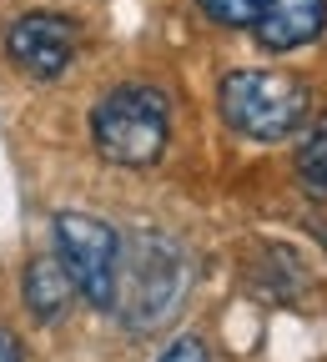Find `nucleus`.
Listing matches in <instances>:
<instances>
[{
  "mask_svg": "<svg viewBox=\"0 0 327 362\" xmlns=\"http://www.w3.org/2000/svg\"><path fill=\"white\" fill-rule=\"evenodd\" d=\"M192 287V257L171 232L136 226L116 257V307L126 332H161L186 302Z\"/></svg>",
  "mask_w": 327,
  "mask_h": 362,
  "instance_id": "1",
  "label": "nucleus"
},
{
  "mask_svg": "<svg viewBox=\"0 0 327 362\" xmlns=\"http://www.w3.org/2000/svg\"><path fill=\"white\" fill-rule=\"evenodd\" d=\"M171 111L156 86H116L91 111V141L116 166H151L166 151Z\"/></svg>",
  "mask_w": 327,
  "mask_h": 362,
  "instance_id": "2",
  "label": "nucleus"
},
{
  "mask_svg": "<svg viewBox=\"0 0 327 362\" xmlns=\"http://www.w3.org/2000/svg\"><path fill=\"white\" fill-rule=\"evenodd\" d=\"M222 116L247 141H287L307 116V86L282 71H231L222 81Z\"/></svg>",
  "mask_w": 327,
  "mask_h": 362,
  "instance_id": "3",
  "label": "nucleus"
},
{
  "mask_svg": "<svg viewBox=\"0 0 327 362\" xmlns=\"http://www.w3.org/2000/svg\"><path fill=\"white\" fill-rule=\"evenodd\" d=\"M56 257L66 267L71 287L91 302L111 312L116 307V257H121V237L101 216H86V211H61L56 216Z\"/></svg>",
  "mask_w": 327,
  "mask_h": 362,
  "instance_id": "4",
  "label": "nucleus"
},
{
  "mask_svg": "<svg viewBox=\"0 0 327 362\" xmlns=\"http://www.w3.org/2000/svg\"><path fill=\"white\" fill-rule=\"evenodd\" d=\"M6 56L35 81H56L76 61V25L56 11H25L6 30Z\"/></svg>",
  "mask_w": 327,
  "mask_h": 362,
  "instance_id": "5",
  "label": "nucleus"
},
{
  "mask_svg": "<svg viewBox=\"0 0 327 362\" xmlns=\"http://www.w3.org/2000/svg\"><path fill=\"white\" fill-rule=\"evenodd\" d=\"M327 25V0H262L252 21L262 51H297V45L317 40Z\"/></svg>",
  "mask_w": 327,
  "mask_h": 362,
  "instance_id": "6",
  "label": "nucleus"
},
{
  "mask_svg": "<svg viewBox=\"0 0 327 362\" xmlns=\"http://www.w3.org/2000/svg\"><path fill=\"white\" fill-rule=\"evenodd\" d=\"M25 307L35 322H56L71 307V277H66L61 257H35L25 267Z\"/></svg>",
  "mask_w": 327,
  "mask_h": 362,
  "instance_id": "7",
  "label": "nucleus"
},
{
  "mask_svg": "<svg viewBox=\"0 0 327 362\" xmlns=\"http://www.w3.org/2000/svg\"><path fill=\"white\" fill-rule=\"evenodd\" d=\"M297 181H302L307 197L327 202V111L307 126L302 146H297Z\"/></svg>",
  "mask_w": 327,
  "mask_h": 362,
  "instance_id": "8",
  "label": "nucleus"
},
{
  "mask_svg": "<svg viewBox=\"0 0 327 362\" xmlns=\"http://www.w3.org/2000/svg\"><path fill=\"white\" fill-rule=\"evenodd\" d=\"M197 6L217 21V25H231V30H242V25H252L257 21V11H262V0H197Z\"/></svg>",
  "mask_w": 327,
  "mask_h": 362,
  "instance_id": "9",
  "label": "nucleus"
},
{
  "mask_svg": "<svg viewBox=\"0 0 327 362\" xmlns=\"http://www.w3.org/2000/svg\"><path fill=\"white\" fill-rule=\"evenodd\" d=\"M156 362H212V352H207V342H202V337H176Z\"/></svg>",
  "mask_w": 327,
  "mask_h": 362,
  "instance_id": "10",
  "label": "nucleus"
},
{
  "mask_svg": "<svg viewBox=\"0 0 327 362\" xmlns=\"http://www.w3.org/2000/svg\"><path fill=\"white\" fill-rule=\"evenodd\" d=\"M0 362H21V342L11 332H0Z\"/></svg>",
  "mask_w": 327,
  "mask_h": 362,
  "instance_id": "11",
  "label": "nucleus"
}]
</instances>
